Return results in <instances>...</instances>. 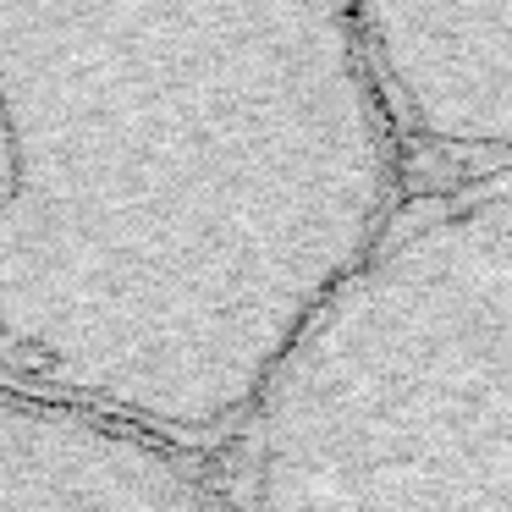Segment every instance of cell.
<instances>
[{
    "mask_svg": "<svg viewBox=\"0 0 512 512\" xmlns=\"http://www.w3.org/2000/svg\"><path fill=\"white\" fill-rule=\"evenodd\" d=\"M353 6L0 0V369L248 430L402 204Z\"/></svg>",
    "mask_w": 512,
    "mask_h": 512,
    "instance_id": "1",
    "label": "cell"
},
{
    "mask_svg": "<svg viewBox=\"0 0 512 512\" xmlns=\"http://www.w3.org/2000/svg\"><path fill=\"white\" fill-rule=\"evenodd\" d=\"M243 512H512V171L413 199L243 430Z\"/></svg>",
    "mask_w": 512,
    "mask_h": 512,
    "instance_id": "2",
    "label": "cell"
},
{
    "mask_svg": "<svg viewBox=\"0 0 512 512\" xmlns=\"http://www.w3.org/2000/svg\"><path fill=\"white\" fill-rule=\"evenodd\" d=\"M0 512H243L193 446L34 386H0Z\"/></svg>",
    "mask_w": 512,
    "mask_h": 512,
    "instance_id": "3",
    "label": "cell"
},
{
    "mask_svg": "<svg viewBox=\"0 0 512 512\" xmlns=\"http://www.w3.org/2000/svg\"><path fill=\"white\" fill-rule=\"evenodd\" d=\"M402 149L512 171V6H353Z\"/></svg>",
    "mask_w": 512,
    "mask_h": 512,
    "instance_id": "4",
    "label": "cell"
}]
</instances>
